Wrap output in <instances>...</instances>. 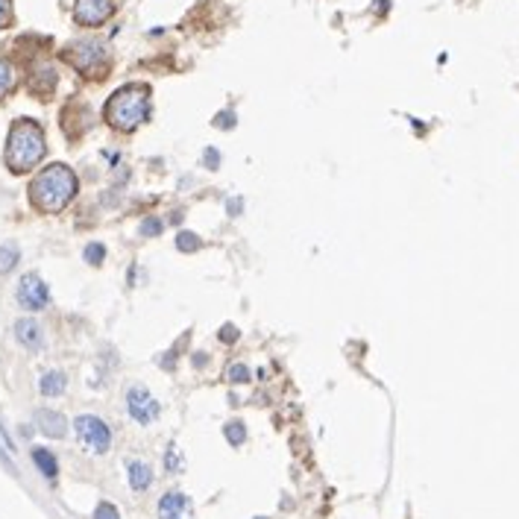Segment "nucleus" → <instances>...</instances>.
Returning <instances> with one entry per match:
<instances>
[{"instance_id":"f257e3e1","label":"nucleus","mask_w":519,"mask_h":519,"mask_svg":"<svg viewBox=\"0 0 519 519\" xmlns=\"http://www.w3.org/2000/svg\"><path fill=\"white\" fill-rule=\"evenodd\" d=\"M80 191V179L68 164H47L44 170H38L30 182V203L36 212L41 214H56L62 208H68V203Z\"/></svg>"},{"instance_id":"f03ea898","label":"nucleus","mask_w":519,"mask_h":519,"mask_svg":"<svg viewBox=\"0 0 519 519\" xmlns=\"http://www.w3.org/2000/svg\"><path fill=\"white\" fill-rule=\"evenodd\" d=\"M150 115H153V91L144 82L120 85L103 106V120L115 132H124V135L144 126Z\"/></svg>"},{"instance_id":"7ed1b4c3","label":"nucleus","mask_w":519,"mask_h":519,"mask_svg":"<svg viewBox=\"0 0 519 519\" xmlns=\"http://www.w3.org/2000/svg\"><path fill=\"white\" fill-rule=\"evenodd\" d=\"M44 156H47V138H44L41 124L32 118H18L6 135V153H3L6 168L18 176L30 173L44 162Z\"/></svg>"},{"instance_id":"20e7f679","label":"nucleus","mask_w":519,"mask_h":519,"mask_svg":"<svg viewBox=\"0 0 519 519\" xmlns=\"http://www.w3.org/2000/svg\"><path fill=\"white\" fill-rule=\"evenodd\" d=\"M62 62H68L71 68L85 76V80H106L109 76V50L103 41L97 38H82V41H71L62 53Z\"/></svg>"},{"instance_id":"39448f33","label":"nucleus","mask_w":519,"mask_h":519,"mask_svg":"<svg viewBox=\"0 0 519 519\" xmlns=\"http://www.w3.org/2000/svg\"><path fill=\"white\" fill-rule=\"evenodd\" d=\"M74 428H76V437H80V443L94 452V455H103L112 446V432H109V426L103 423L100 417L94 414H82L74 419Z\"/></svg>"},{"instance_id":"423d86ee","label":"nucleus","mask_w":519,"mask_h":519,"mask_svg":"<svg viewBox=\"0 0 519 519\" xmlns=\"http://www.w3.org/2000/svg\"><path fill=\"white\" fill-rule=\"evenodd\" d=\"M115 12H118L115 0H76L74 3V21L85 30L103 27L106 21H112Z\"/></svg>"},{"instance_id":"0eeeda50","label":"nucleus","mask_w":519,"mask_h":519,"mask_svg":"<svg viewBox=\"0 0 519 519\" xmlns=\"http://www.w3.org/2000/svg\"><path fill=\"white\" fill-rule=\"evenodd\" d=\"M15 296H18V305L27 308V311H41V308H47V302H50L47 285H44L41 276H36V273H27L24 279L18 282Z\"/></svg>"},{"instance_id":"6e6552de","label":"nucleus","mask_w":519,"mask_h":519,"mask_svg":"<svg viewBox=\"0 0 519 519\" xmlns=\"http://www.w3.org/2000/svg\"><path fill=\"white\" fill-rule=\"evenodd\" d=\"M126 411L135 423L150 426L159 419V402L153 399V393L147 388H129L126 390Z\"/></svg>"},{"instance_id":"1a4fd4ad","label":"nucleus","mask_w":519,"mask_h":519,"mask_svg":"<svg viewBox=\"0 0 519 519\" xmlns=\"http://www.w3.org/2000/svg\"><path fill=\"white\" fill-rule=\"evenodd\" d=\"M56 82H59V76H56V71H53V65H47V62H36L30 68V76H27V88L36 97H41V100H47V97L53 94V88H56Z\"/></svg>"},{"instance_id":"9d476101","label":"nucleus","mask_w":519,"mask_h":519,"mask_svg":"<svg viewBox=\"0 0 519 519\" xmlns=\"http://www.w3.org/2000/svg\"><path fill=\"white\" fill-rule=\"evenodd\" d=\"M159 514H162V519H188V516H191V502H188L185 493L170 490V493L162 496Z\"/></svg>"},{"instance_id":"9b49d317","label":"nucleus","mask_w":519,"mask_h":519,"mask_svg":"<svg viewBox=\"0 0 519 519\" xmlns=\"http://www.w3.org/2000/svg\"><path fill=\"white\" fill-rule=\"evenodd\" d=\"M36 426L44 437H65V432H68V419L59 411H50V408L36 411Z\"/></svg>"},{"instance_id":"f8f14e48","label":"nucleus","mask_w":519,"mask_h":519,"mask_svg":"<svg viewBox=\"0 0 519 519\" xmlns=\"http://www.w3.org/2000/svg\"><path fill=\"white\" fill-rule=\"evenodd\" d=\"M15 338L21 340V346H27L32 352H38L41 344H44V335H41V326L36 323V320H18L15 323Z\"/></svg>"},{"instance_id":"ddd939ff","label":"nucleus","mask_w":519,"mask_h":519,"mask_svg":"<svg viewBox=\"0 0 519 519\" xmlns=\"http://www.w3.org/2000/svg\"><path fill=\"white\" fill-rule=\"evenodd\" d=\"M126 476H129L132 493H144L153 484V470H150V463H144V461H132L126 467Z\"/></svg>"},{"instance_id":"4468645a","label":"nucleus","mask_w":519,"mask_h":519,"mask_svg":"<svg viewBox=\"0 0 519 519\" xmlns=\"http://www.w3.org/2000/svg\"><path fill=\"white\" fill-rule=\"evenodd\" d=\"M38 388H41L44 396H62L65 388H68V379H65V373L50 370V373H44V375H41Z\"/></svg>"},{"instance_id":"2eb2a0df","label":"nucleus","mask_w":519,"mask_h":519,"mask_svg":"<svg viewBox=\"0 0 519 519\" xmlns=\"http://www.w3.org/2000/svg\"><path fill=\"white\" fill-rule=\"evenodd\" d=\"M15 85H18V71H15V65L9 62L6 56H0V100H3L6 94H12Z\"/></svg>"},{"instance_id":"dca6fc26","label":"nucleus","mask_w":519,"mask_h":519,"mask_svg":"<svg viewBox=\"0 0 519 519\" xmlns=\"http://www.w3.org/2000/svg\"><path fill=\"white\" fill-rule=\"evenodd\" d=\"M32 461H36V467L41 470V476H47V478H56L59 476V463H56V458L50 455L47 449H32Z\"/></svg>"},{"instance_id":"f3484780","label":"nucleus","mask_w":519,"mask_h":519,"mask_svg":"<svg viewBox=\"0 0 519 519\" xmlns=\"http://www.w3.org/2000/svg\"><path fill=\"white\" fill-rule=\"evenodd\" d=\"M18 258H21L18 247H12V244H3V247H0V273H12L15 264H18Z\"/></svg>"},{"instance_id":"a211bd4d","label":"nucleus","mask_w":519,"mask_h":519,"mask_svg":"<svg viewBox=\"0 0 519 519\" xmlns=\"http://www.w3.org/2000/svg\"><path fill=\"white\" fill-rule=\"evenodd\" d=\"M223 434H226V440L232 446H241L247 440V428H244V423L241 419H229L226 423V428H223Z\"/></svg>"},{"instance_id":"6ab92c4d","label":"nucleus","mask_w":519,"mask_h":519,"mask_svg":"<svg viewBox=\"0 0 519 519\" xmlns=\"http://www.w3.org/2000/svg\"><path fill=\"white\" fill-rule=\"evenodd\" d=\"M203 247V241L194 235V232H179V235H176V250L179 252H197Z\"/></svg>"},{"instance_id":"aec40b11","label":"nucleus","mask_w":519,"mask_h":519,"mask_svg":"<svg viewBox=\"0 0 519 519\" xmlns=\"http://www.w3.org/2000/svg\"><path fill=\"white\" fill-rule=\"evenodd\" d=\"M103 258H106V247L103 244H88L85 247V261L91 264V267H100Z\"/></svg>"},{"instance_id":"412c9836","label":"nucleus","mask_w":519,"mask_h":519,"mask_svg":"<svg viewBox=\"0 0 519 519\" xmlns=\"http://www.w3.org/2000/svg\"><path fill=\"white\" fill-rule=\"evenodd\" d=\"M15 21V9H12V0H0V30L12 27Z\"/></svg>"},{"instance_id":"4be33fe9","label":"nucleus","mask_w":519,"mask_h":519,"mask_svg":"<svg viewBox=\"0 0 519 519\" xmlns=\"http://www.w3.org/2000/svg\"><path fill=\"white\" fill-rule=\"evenodd\" d=\"M229 382H232V384L250 382V370L244 367V364H232V367H229Z\"/></svg>"},{"instance_id":"5701e85b","label":"nucleus","mask_w":519,"mask_h":519,"mask_svg":"<svg viewBox=\"0 0 519 519\" xmlns=\"http://www.w3.org/2000/svg\"><path fill=\"white\" fill-rule=\"evenodd\" d=\"M162 232V220L159 217H147L144 223H141V235H147V238H156Z\"/></svg>"},{"instance_id":"b1692460","label":"nucleus","mask_w":519,"mask_h":519,"mask_svg":"<svg viewBox=\"0 0 519 519\" xmlns=\"http://www.w3.org/2000/svg\"><path fill=\"white\" fill-rule=\"evenodd\" d=\"M94 519H120V514H118V507H115V505L103 502V505H97V511H94Z\"/></svg>"},{"instance_id":"393cba45","label":"nucleus","mask_w":519,"mask_h":519,"mask_svg":"<svg viewBox=\"0 0 519 519\" xmlns=\"http://www.w3.org/2000/svg\"><path fill=\"white\" fill-rule=\"evenodd\" d=\"M217 338L223 340V344H235V340H238V329L232 326V323H226L223 329H220V335H217Z\"/></svg>"},{"instance_id":"a878e982","label":"nucleus","mask_w":519,"mask_h":519,"mask_svg":"<svg viewBox=\"0 0 519 519\" xmlns=\"http://www.w3.org/2000/svg\"><path fill=\"white\" fill-rule=\"evenodd\" d=\"M168 470L170 472H182V458H179V452H176L173 446L168 449Z\"/></svg>"},{"instance_id":"bb28decb","label":"nucleus","mask_w":519,"mask_h":519,"mask_svg":"<svg viewBox=\"0 0 519 519\" xmlns=\"http://www.w3.org/2000/svg\"><path fill=\"white\" fill-rule=\"evenodd\" d=\"M214 126L232 129V126H235V118H232V112H223V115H217V118H214Z\"/></svg>"},{"instance_id":"cd10ccee","label":"nucleus","mask_w":519,"mask_h":519,"mask_svg":"<svg viewBox=\"0 0 519 519\" xmlns=\"http://www.w3.org/2000/svg\"><path fill=\"white\" fill-rule=\"evenodd\" d=\"M206 162H208V168H217V162H220L217 150H208V153H206Z\"/></svg>"},{"instance_id":"c85d7f7f","label":"nucleus","mask_w":519,"mask_h":519,"mask_svg":"<svg viewBox=\"0 0 519 519\" xmlns=\"http://www.w3.org/2000/svg\"><path fill=\"white\" fill-rule=\"evenodd\" d=\"M258 519H267V516H258Z\"/></svg>"}]
</instances>
